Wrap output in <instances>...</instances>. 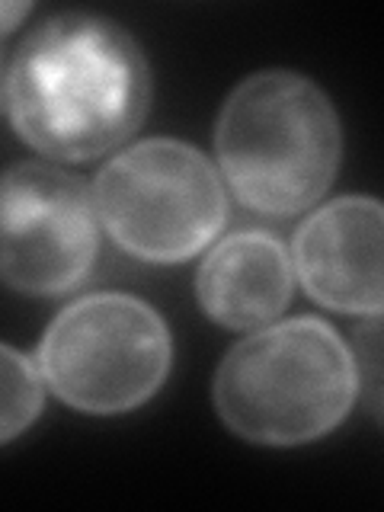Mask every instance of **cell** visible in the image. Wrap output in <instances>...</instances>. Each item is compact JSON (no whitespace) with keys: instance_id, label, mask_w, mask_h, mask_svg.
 <instances>
[{"instance_id":"obj_9","label":"cell","mask_w":384,"mask_h":512,"mask_svg":"<svg viewBox=\"0 0 384 512\" xmlns=\"http://www.w3.org/2000/svg\"><path fill=\"white\" fill-rule=\"evenodd\" d=\"M42 410V378L23 352L0 343V442L16 439Z\"/></svg>"},{"instance_id":"obj_5","label":"cell","mask_w":384,"mask_h":512,"mask_svg":"<svg viewBox=\"0 0 384 512\" xmlns=\"http://www.w3.org/2000/svg\"><path fill=\"white\" fill-rule=\"evenodd\" d=\"M96 212L122 250L148 263H176L221 231L224 189L205 154L151 138L112 157L96 176Z\"/></svg>"},{"instance_id":"obj_8","label":"cell","mask_w":384,"mask_h":512,"mask_svg":"<svg viewBox=\"0 0 384 512\" xmlns=\"http://www.w3.org/2000/svg\"><path fill=\"white\" fill-rule=\"evenodd\" d=\"M202 311L231 330H256L292 298V263L272 234L240 231L205 256L199 269Z\"/></svg>"},{"instance_id":"obj_7","label":"cell","mask_w":384,"mask_h":512,"mask_svg":"<svg viewBox=\"0 0 384 512\" xmlns=\"http://www.w3.org/2000/svg\"><path fill=\"white\" fill-rule=\"evenodd\" d=\"M381 205L375 199H336L301 224L295 269L308 295L333 311L381 314Z\"/></svg>"},{"instance_id":"obj_2","label":"cell","mask_w":384,"mask_h":512,"mask_svg":"<svg viewBox=\"0 0 384 512\" xmlns=\"http://www.w3.org/2000/svg\"><path fill=\"white\" fill-rule=\"evenodd\" d=\"M218 164L253 212L295 215L327 192L340 164V119L317 84L292 71H263L221 109Z\"/></svg>"},{"instance_id":"obj_3","label":"cell","mask_w":384,"mask_h":512,"mask_svg":"<svg viewBox=\"0 0 384 512\" xmlns=\"http://www.w3.org/2000/svg\"><path fill=\"white\" fill-rule=\"evenodd\" d=\"M356 400V362L324 320L256 330L224 356L215 407L237 436L263 445L320 439Z\"/></svg>"},{"instance_id":"obj_1","label":"cell","mask_w":384,"mask_h":512,"mask_svg":"<svg viewBox=\"0 0 384 512\" xmlns=\"http://www.w3.org/2000/svg\"><path fill=\"white\" fill-rule=\"evenodd\" d=\"M7 106L13 128L36 151L90 160L138 132L151 106V71L116 23L58 13L16 48Z\"/></svg>"},{"instance_id":"obj_4","label":"cell","mask_w":384,"mask_h":512,"mask_svg":"<svg viewBox=\"0 0 384 512\" xmlns=\"http://www.w3.org/2000/svg\"><path fill=\"white\" fill-rule=\"evenodd\" d=\"M39 365L68 407L125 413L164 384L170 333L151 304L132 295H90L48 324Z\"/></svg>"},{"instance_id":"obj_11","label":"cell","mask_w":384,"mask_h":512,"mask_svg":"<svg viewBox=\"0 0 384 512\" xmlns=\"http://www.w3.org/2000/svg\"><path fill=\"white\" fill-rule=\"evenodd\" d=\"M4 87H7L4 84V61H0V93H4Z\"/></svg>"},{"instance_id":"obj_6","label":"cell","mask_w":384,"mask_h":512,"mask_svg":"<svg viewBox=\"0 0 384 512\" xmlns=\"http://www.w3.org/2000/svg\"><path fill=\"white\" fill-rule=\"evenodd\" d=\"M93 256L96 202L84 183L48 164L0 173V282L58 295L84 282Z\"/></svg>"},{"instance_id":"obj_10","label":"cell","mask_w":384,"mask_h":512,"mask_svg":"<svg viewBox=\"0 0 384 512\" xmlns=\"http://www.w3.org/2000/svg\"><path fill=\"white\" fill-rule=\"evenodd\" d=\"M26 13H29V4H10V0H0V36L10 32Z\"/></svg>"}]
</instances>
